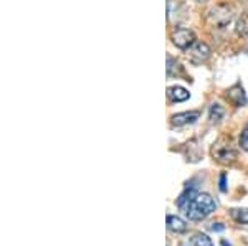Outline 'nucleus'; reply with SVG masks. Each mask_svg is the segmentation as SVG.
<instances>
[{"label": "nucleus", "mask_w": 248, "mask_h": 246, "mask_svg": "<svg viewBox=\"0 0 248 246\" xmlns=\"http://www.w3.org/2000/svg\"><path fill=\"white\" fill-rule=\"evenodd\" d=\"M192 245L194 246H214L210 238L207 235H203V233H195V235L192 236Z\"/></svg>", "instance_id": "obj_15"}, {"label": "nucleus", "mask_w": 248, "mask_h": 246, "mask_svg": "<svg viewBox=\"0 0 248 246\" xmlns=\"http://www.w3.org/2000/svg\"><path fill=\"white\" fill-rule=\"evenodd\" d=\"M167 98L174 102H182L190 98V93L182 86H169L167 88Z\"/></svg>", "instance_id": "obj_9"}, {"label": "nucleus", "mask_w": 248, "mask_h": 246, "mask_svg": "<svg viewBox=\"0 0 248 246\" xmlns=\"http://www.w3.org/2000/svg\"><path fill=\"white\" fill-rule=\"evenodd\" d=\"M197 2H207V0H197Z\"/></svg>", "instance_id": "obj_20"}, {"label": "nucleus", "mask_w": 248, "mask_h": 246, "mask_svg": "<svg viewBox=\"0 0 248 246\" xmlns=\"http://www.w3.org/2000/svg\"><path fill=\"white\" fill-rule=\"evenodd\" d=\"M207 18H209V22L212 25L222 29V27L229 25L232 22V18H233V9H232L230 5H227V3H220V5L214 7V9L209 12Z\"/></svg>", "instance_id": "obj_3"}, {"label": "nucleus", "mask_w": 248, "mask_h": 246, "mask_svg": "<svg viewBox=\"0 0 248 246\" xmlns=\"http://www.w3.org/2000/svg\"><path fill=\"white\" fill-rule=\"evenodd\" d=\"M197 193H199L197 185H194V182H189V184L186 185V188H184V192L177 198V207L184 212V210L187 208V205L197 197Z\"/></svg>", "instance_id": "obj_7"}, {"label": "nucleus", "mask_w": 248, "mask_h": 246, "mask_svg": "<svg viewBox=\"0 0 248 246\" xmlns=\"http://www.w3.org/2000/svg\"><path fill=\"white\" fill-rule=\"evenodd\" d=\"M220 192H227V175L225 174L220 175Z\"/></svg>", "instance_id": "obj_17"}, {"label": "nucleus", "mask_w": 248, "mask_h": 246, "mask_svg": "<svg viewBox=\"0 0 248 246\" xmlns=\"http://www.w3.org/2000/svg\"><path fill=\"white\" fill-rule=\"evenodd\" d=\"M210 230H212V232H223V230H225V227H223L222 223H212L210 225Z\"/></svg>", "instance_id": "obj_18"}, {"label": "nucleus", "mask_w": 248, "mask_h": 246, "mask_svg": "<svg viewBox=\"0 0 248 246\" xmlns=\"http://www.w3.org/2000/svg\"><path fill=\"white\" fill-rule=\"evenodd\" d=\"M240 147L243 150H248V124L242 130V136H240Z\"/></svg>", "instance_id": "obj_16"}, {"label": "nucleus", "mask_w": 248, "mask_h": 246, "mask_svg": "<svg viewBox=\"0 0 248 246\" xmlns=\"http://www.w3.org/2000/svg\"><path fill=\"white\" fill-rule=\"evenodd\" d=\"M217 203L209 193H197V197L187 205V208L184 210V213L187 218L192 221H202L210 215L212 212H215Z\"/></svg>", "instance_id": "obj_1"}, {"label": "nucleus", "mask_w": 248, "mask_h": 246, "mask_svg": "<svg viewBox=\"0 0 248 246\" xmlns=\"http://www.w3.org/2000/svg\"><path fill=\"white\" fill-rule=\"evenodd\" d=\"M230 217L238 223L248 225V208H232Z\"/></svg>", "instance_id": "obj_13"}, {"label": "nucleus", "mask_w": 248, "mask_h": 246, "mask_svg": "<svg viewBox=\"0 0 248 246\" xmlns=\"http://www.w3.org/2000/svg\"><path fill=\"white\" fill-rule=\"evenodd\" d=\"M172 43L181 50H189L195 43L194 31L189 29H177L172 33Z\"/></svg>", "instance_id": "obj_4"}, {"label": "nucleus", "mask_w": 248, "mask_h": 246, "mask_svg": "<svg viewBox=\"0 0 248 246\" xmlns=\"http://www.w3.org/2000/svg\"><path fill=\"white\" fill-rule=\"evenodd\" d=\"M225 116V109L222 108L220 104H212L210 111H209V119H210V124H218L220 121Z\"/></svg>", "instance_id": "obj_11"}, {"label": "nucleus", "mask_w": 248, "mask_h": 246, "mask_svg": "<svg viewBox=\"0 0 248 246\" xmlns=\"http://www.w3.org/2000/svg\"><path fill=\"white\" fill-rule=\"evenodd\" d=\"M210 48L207 43H194L189 48V58L192 63H203L210 58Z\"/></svg>", "instance_id": "obj_5"}, {"label": "nucleus", "mask_w": 248, "mask_h": 246, "mask_svg": "<svg viewBox=\"0 0 248 246\" xmlns=\"http://www.w3.org/2000/svg\"><path fill=\"white\" fill-rule=\"evenodd\" d=\"M181 246H186V245H181Z\"/></svg>", "instance_id": "obj_21"}, {"label": "nucleus", "mask_w": 248, "mask_h": 246, "mask_svg": "<svg viewBox=\"0 0 248 246\" xmlns=\"http://www.w3.org/2000/svg\"><path fill=\"white\" fill-rule=\"evenodd\" d=\"M184 70L181 66V63L175 61L170 55H167V76H177V74H182Z\"/></svg>", "instance_id": "obj_12"}, {"label": "nucleus", "mask_w": 248, "mask_h": 246, "mask_svg": "<svg viewBox=\"0 0 248 246\" xmlns=\"http://www.w3.org/2000/svg\"><path fill=\"white\" fill-rule=\"evenodd\" d=\"M212 157L220 164H232L237 159V150H235L232 139L229 136H222L212 145Z\"/></svg>", "instance_id": "obj_2"}, {"label": "nucleus", "mask_w": 248, "mask_h": 246, "mask_svg": "<svg viewBox=\"0 0 248 246\" xmlns=\"http://www.w3.org/2000/svg\"><path fill=\"white\" fill-rule=\"evenodd\" d=\"M167 228L174 233H186L189 230V225L186 223V220H182L181 217L169 215L167 217Z\"/></svg>", "instance_id": "obj_10"}, {"label": "nucleus", "mask_w": 248, "mask_h": 246, "mask_svg": "<svg viewBox=\"0 0 248 246\" xmlns=\"http://www.w3.org/2000/svg\"><path fill=\"white\" fill-rule=\"evenodd\" d=\"M235 31L240 37H248V14H242V17L237 22V27H235Z\"/></svg>", "instance_id": "obj_14"}, {"label": "nucleus", "mask_w": 248, "mask_h": 246, "mask_svg": "<svg viewBox=\"0 0 248 246\" xmlns=\"http://www.w3.org/2000/svg\"><path fill=\"white\" fill-rule=\"evenodd\" d=\"M199 117H201V113H199V111H189V113L174 114L170 119V122H172V126H175V128H181V126L194 124Z\"/></svg>", "instance_id": "obj_8"}, {"label": "nucleus", "mask_w": 248, "mask_h": 246, "mask_svg": "<svg viewBox=\"0 0 248 246\" xmlns=\"http://www.w3.org/2000/svg\"><path fill=\"white\" fill-rule=\"evenodd\" d=\"M222 246H230L229 243H227V241L225 240H222Z\"/></svg>", "instance_id": "obj_19"}, {"label": "nucleus", "mask_w": 248, "mask_h": 246, "mask_svg": "<svg viewBox=\"0 0 248 246\" xmlns=\"http://www.w3.org/2000/svg\"><path fill=\"white\" fill-rule=\"evenodd\" d=\"M227 99H229L235 108H243V106H247V102H248L245 89H243L240 85L232 86V88L227 91Z\"/></svg>", "instance_id": "obj_6"}]
</instances>
